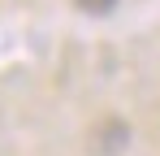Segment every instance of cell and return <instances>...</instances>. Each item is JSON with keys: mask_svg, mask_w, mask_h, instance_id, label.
Segmentation results:
<instances>
[{"mask_svg": "<svg viewBox=\"0 0 160 156\" xmlns=\"http://www.w3.org/2000/svg\"><path fill=\"white\" fill-rule=\"evenodd\" d=\"M112 4H117V0H78V9H82V13H108Z\"/></svg>", "mask_w": 160, "mask_h": 156, "instance_id": "6da1fadb", "label": "cell"}]
</instances>
